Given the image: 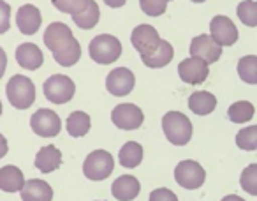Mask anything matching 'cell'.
<instances>
[{"label":"cell","instance_id":"7a4b0ae2","mask_svg":"<svg viewBox=\"0 0 257 201\" xmlns=\"http://www.w3.org/2000/svg\"><path fill=\"white\" fill-rule=\"evenodd\" d=\"M162 129L169 143L183 147L192 138V124L182 112H168L162 117Z\"/></svg>","mask_w":257,"mask_h":201},{"label":"cell","instance_id":"7402d4cb","mask_svg":"<svg viewBox=\"0 0 257 201\" xmlns=\"http://www.w3.org/2000/svg\"><path fill=\"white\" fill-rule=\"evenodd\" d=\"M173 57H175L173 46L168 43V41H161L157 50H155L152 55H148V57H141V60H143V64L147 65V67L161 69V67H164V65H168L169 62L173 60Z\"/></svg>","mask_w":257,"mask_h":201},{"label":"cell","instance_id":"8fae6325","mask_svg":"<svg viewBox=\"0 0 257 201\" xmlns=\"http://www.w3.org/2000/svg\"><path fill=\"white\" fill-rule=\"evenodd\" d=\"M134 85H136V78L128 69L116 67L107 74L106 78V88L111 95L114 97H123L133 92Z\"/></svg>","mask_w":257,"mask_h":201},{"label":"cell","instance_id":"f1b7e54d","mask_svg":"<svg viewBox=\"0 0 257 201\" xmlns=\"http://www.w3.org/2000/svg\"><path fill=\"white\" fill-rule=\"evenodd\" d=\"M236 145L241 150H257V126H250L236 134Z\"/></svg>","mask_w":257,"mask_h":201},{"label":"cell","instance_id":"5b68a950","mask_svg":"<svg viewBox=\"0 0 257 201\" xmlns=\"http://www.w3.org/2000/svg\"><path fill=\"white\" fill-rule=\"evenodd\" d=\"M114 159L107 150H93L83 162V173L88 180H106L113 173Z\"/></svg>","mask_w":257,"mask_h":201},{"label":"cell","instance_id":"e575fe53","mask_svg":"<svg viewBox=\"0 0 257 201\" xmlns=\"http://www.w3.org/2000/svg\"><path fill=\"white\" fill-rule=\"evenodd\" d=\"M6 67H8V55H6V51L0 48V78L4 76Z\"/></svg>","mask_w":257,"mask_h":201},{"label":"cell","instance_id":"603a6c76","mask_svg":"<svg viewBox=\"0 0 257 201\" xmlns=\"http://www.w3.org/2000/svg\"><path fill=\"white\" fill-rule=\"evenodd\" d=\"M118 161L123 168L133 169L136 166L141 164L143 161V147L136 141H128L123 147L120 148V154H118Z\"/></svg>","mask_w":257,"mask_h":201},{"label":"cell","instance_id":"44dd1931","mask_svg":"<svg viewBox=\"0 0 257 201\" xmlns=\"http://www.w3.org/2000/svg\"><path fill=\"white\" fill-rule=\"evenodd\" d=\"M189 108L192 113L199 117L210 115L215 108H217V97L213 93L206 92V90H199V92H194L189 97Z\"/></svg>","mask_w":257,"mask_h":201},{"label":"cell","instance_id":"836d02e7","mask_svg":"<svg viewBox=\"0 0 257 201\" xmlns=\"http://www.w3.org/2000/svg\"><path fill=\"white\" fill-rule=\"evenodd\" d=\"M150 201H178V197H176V194L173 192L171 189H164V187H161V189L152 190Z\"/></svg>","mask_w":257,"mask_h":201},{"label":"cell","instance_id":"484cf974","mask_svg":"<svg viewBox=\"0 0 257 201\" xmlns=\"http://www.w3.org/2000/svg\"><path fill=\"white\" fill-rule=\"evenodd\" d=\"M253 113H255V110H253V106L250 105L248 100H238V103L229 106V110H227L229 120L234 124L248 122V120H252Z\"/></svg>","mask_w":257,"mask_h":201},{"label":"cell","instance_id":"cb8c5ba5","mask_svg":"<svg viewBox=\"0 0 257 201\" xmlns=\"http://www.w3.org/2000/svg\"><path fill=\"white\" fill-rule=\"evenodd\" d=\"M90 131V117L85 112H74L67 119V133L72 138H81Z\"/></svg>","mask_w":257,"mask_h":201},{"label":"cell","instance_id":"ba28073f","mask_svg":"<svg viewBox=\"0 0 257 201\" xmlns=\"http://www.w3.org/2000/svg\"><path fill=\"white\" fill-rule=\"evenodd\" d=\"M30 127L32 131L41 138H53L60 133L62 129V120L53 110L41 108L30 119Z\"/></svg>","mask_w":257,"mask_h":201},{"label":"cell","instance_id":"30bf717a","mask_svg":"<svg viewBox=\"0 0 257 201\" xmlns=\"http://www.w3.org/2000/svg\"><path fill=\"white\" fill-rule=\"evenodd\" d=\"M131 41H133L134 48L140 51L141 57H148V55H152L157 50L162 39H161V36H159V32L152 25H138L136 29L133 30Z\"/></svg>","mask_w":257,"mask_h":201},{"label":"cell","instance_id":"5bb4252c","mask_svg":"<svg viewBox=\"0 0 257 201\" xmlns=\"http://www.w3.org/2000/svg\"><path fill=\"white\" fill-rule=\"evenodd\" d=\"M208 64L203 58L190 57L180 62L178 65V74L182 81L189 83V85H201L204 79L208 78Z\"/></svg>","mask_w":257,"mask_h":201},{"label":"cell","instance_id":"4fadbf2b","mask_svg":"<svg viewBox=\"0 0 257 201\" xmlns=\"http://www.w3.org/2000/svg\"><path fill=\"white\" fill-rule=\"evenodd\" d=\"M210 36L220 46H232L238 41V29L227 16H215L210 22Z\"/></svg>","mask_w":257,"mask_h":201},{"label":"cell","instance_id":"e0dca14e","mask_svg":"<svg viewBox=\"0 0 257 201\" xmlns=\"http://www.w3.org/2000/svg\"><path fill=\"white\" fill-rule=\"evenodd\" d=\"M140 190H141L140 180L133 175L118 176V178L113 182V185H111V192H113V196L120 201L136 199L138 194H140Z\"/></svg>","mask_w":257,"mask_h":201},{"label":"cell","instance_id":"ab89813d","mask_svg":"<svg viewBox=\"0 0 257 201\" xmlns=\"http://www.w3.org/2000/svg\"><path fill=\"white\" fill-rule=\"evenodd\" d=\"M0 115H2V103H0Z\"/></svg>","mask_w":257,"mask_h":201},{"label":"cell","instance_id":"d6a6232c","mask_svg":"<svg viewBox=\"0 0 257 201\" xmlns=\"http://www.w3.org/2000/svg\"><path fill=\"white\" fill-rule=\"evenodd\" d=\"M11 27V6L0 0V34H4Z\"/></svg>","mask_w":257,"mask_h":201},{"label":"cell","instance_id":"60d3db41","mask_svg":"<svg viewBox=\"0 0 257 201\" xmlns=\"http://www.w3.org/2000/svg\"><path fill=\"white\" fill-rule=\"evenodd\" d=\"M164 2H169V0H164Z\"/></svg>","mask_w":257,"mask_h":201},{"label":"cell","instance_id":"6da1fadb","mask_svg":"<svg viewBox=\"0 0 257 201\" xmlns=\"http://www.w3.org/2000/svg\"><path fill=\"white\" fill-rule=\"evenodd\" d=\"M44 44L53 53L57 64L64 67L78 64V60L81 58V46L72 36V30L62 22H55L48 27L44 32Z\"/></svg>","mask_w":257,"mask_h":201},{"label":"cell","instance_id":"52a82bcc","mask_svg":"<svg viewBox=\"0 0 257 201\" xmlns=\"http://www.w3.org/2000/svg\"><path fill=\"white\" fill-rule=\"evenodd\" d=\"M204 178H206V171L203 169V166L190 159L178 162V166L175 168V180L183 189H199L204 183Z\"/></svg>","mask_w":257,"mask_h":201},{"label":"cell","instance_id":"277c9868","mask_svg":"<svg viewBox=\"0 0 257 201\" xmlns=\"http://www.w3.org/2000/svg\"><path fill=\"white\" fill-rule=\"evenodd\" d=\"M88 53H90V58L95 60L97 64L107 65L120 58L121 44L114 36L100 34V36L92 39V43H90V46H88Z\"/></svg>","mask_w":257,"mask_h":201},{"label":"cell","instance_id":"9a60e30c","mask_svg":"<svg viewBox=\"0 0 257 201\" xmlns=\"http://www.w3.org/2000/svg\"><path fill=\"white\" fill-rule=\"evenodd\" d=\"M41 23H43V16L36 6H22L16 13V25H18L20 32L25 36H34L41 29Z\"/></svg>","mask_w":257,"mask_h":201},{"label":"cell","instance_id":"f35d334b","mask_svg":"<svg viewBox=\"0 0 257 201\" xmlns=\"http://www.w3.org/2000/svg\"><path fill=\"white\" fill-rule=\"evenodd\" d=\"M192 2H196V4H201V2H204V0H192Z\"/></svg>","mask_w":257,"mask_h":201},{"label":"cell","instance_id":"83f0119b","mask_svg":"<svg viewBox=\"0 0 257 201\" xmlns=\"http://www.w3.org/2000/svg\"><path fill=\"white\" fill-rule=\"evenodd\" d=\"M238 18L243 25L246 27H257V2L255 0H245L238 4Z\"/></svg>","mask_w":257,"mask_h":201},{"label":"cell","instance_id":"f546056e","mask_svg":"<svg viewBox=\"0 0 257 201\" xmlns=\"http://www.w3.org/2000/svg\"><path fill=\"white\" fill-rule=\"evenodd\" d=\"M239 185L245 192L257 196V164H250L243 169L241 176H239Z\"/></svg>","mask_w":257,"mask_h":201},{"label":"cell","instance_id":"4316f807","mask_svg":"<svg viewBox=\"0 0 257 201\" xmlns=\"http://www.w3.org/2000/svg\"><path fill=\"white\" fill-rule=\"evenodd\" d=\"M238 74L248 85H257V57L255 55H246L239 58L238 62Z\"/></svg>","mask_w":257,"mask_h":201},{"label":"cell","instance_id":"d6986e66","mask_svg":"<svg viewBox=\"0 0 257 201\" xmlns=\"http://www.w3.org/2000/svg\"><path fill=\"white\" fill-rule=\"evenodd\" d=\"M36 168L43 173H51L62 166V152L55 145L43 147L36 155Z\"/></svg>","mask_w":257,"mask_h":201},{"label":"cell","instance_id":"d590c367","mask_svg":"<svg viewBox=\"0 0 257 201\" xmlns=\"http://www.w3.org/2000/svg\"><path fill=\"white\" fill-rule=\"evenodd\" d=\"M9 147H8V140H6L2 134H0V159L6 157V154H8Z\"/></svg>","mask_w":257,"mask_h":201},{"label":"cell","instance_id":"ac0fdd59","mask_svg":"<svg viewBox=\"0 0 257 201\" xmlns=\"http://www.w3.org/2000/svg\"><path fill=\"white\" fill-rule=\"evenodd\" d=\"M22 192L23 201H51L53 199V189L50 183H46L44 180L32 178L29 182H25Z\"/></svg>","mask_w":257,"mask_h":201},{"label":"cell","instance_id":"2e32d148","mask_svg":"<svg viewBox=\"0 0 257 201\" xmlns=\"http://www.w3.org/2000/svg\"><path fill=\"white\" fill-rule=\"evenodd\" d=\"M16 62H18L23 69L37 71V69L43 65L44 55L37 44L25 43V44H20V46L16 48Z\"/></svg>","mask_w":257,"mask_h":201},{"label":"cell","instance_id":"ffe728a7","mask_svg":"<svg viewBox=\"0 0 257 201\" xmlns=\"http://www.w3.org/2000/svg\"><path fill=\"white\" fill-rule=\"evenodd\" d=\"M25 185V176L22 169L9 164L0 168V189L4 192H18Z\"/></svg>","mask_w":257,"mask_h":201},{"label":"cell","instance_id":"74e56055","mask_svg":"<svg viewBox=\"0 0 257 201\" xmlns=\"http://www.w3.org/2000/svg\"><path fill=\"white\" fill-rule=\"evenodd\" d=\"M220 201H245V199L239 197V196H236V194H229V196H225L224 199H220Z\"/></svg>","mask_w":257,"mask_h":201},{"label":"cell","instance_id":"4dcf8cb0","mask_svg":"<svg viewBox=\"0 0 257 201\" xmlns=\"http://www.w3.org/2000/svg\"><path fill=\"white\" fill-rule=\"evenodd\" d=\"M90 0H51V4L58 9V11L65 13V15L76 16L83 13L88 6Z\"/></svg>","mask_w":257,"mask_h":201},{"label":"cell","instance_id":"8992f818","mask_svg":"<svg viewBox=\"0 0 257 201\" xmlns=\"http://www.w3.org/2000/svg\"><path fill=\"white\" fill-rule=\"evenodd\" d=\"M76 86L69 76L53 74L44 81V95L53 105H65L74 97Z\"/></svg>","mask_w":257,"mask_h":201},{"label":"cell","instance_id":"1f68e13d","mask_svg":"<svg viewBox=\"0 0 257 201\" xmlns=\"http://www.w3.org/2000/svg\"><path fill=\"white\" fill-rule=\"evenodd\" d=\"M140 6L145 15L155 18V16L164 15L166 8H168V2H164V0H140Z\"/></svg>","mask_w":257,"mask_h":201},{"label":"cell","instance_id":"7c38bea8","mask_svg":"<svg viewBox=\"0 0 257 201\" xmlns=\"http://www.w3.org/2000/svg\"><path fill=\"white\" fill-rule=\"evenodd\" d=\"M222 55V46L213 41L211 36L201 34V36L194 37L190 43V57L203 58L206 64H215Z\"/></svg>","mask_w":257,"mask_h":201},{"label":"cell","instance_id":"3957f363","mask_svg":"<svg viewBox=\"0 0 257 201\" xmlns=\"http://www.w3.org/2000/svg\"><path fill=\"white\" fill-rule=\"evenodd\" d=\"M6 93H8L9 103L16 110L30 108L36 100V86H34L32 79L23 74H15L9 79L8 86H6Z\"/></svg>","mask_w":257,"mask_h":201},{"label":"cell","instance_id":"8d00e7d4","mask_svg":"<svg viewBox=\"0 0 257 201\" xmlns=\"http://www.w3.org/2000/svg\"><path fill=\"white\" fill-rule=\"evenodd\" d=\"M109 8H121V6H125V2L127 0H104Z\"/></svg>","mask_w":257,"mask_h":201},{"label":"cell","instance_id":"9c48e42d","mask_svg":"<svg viewBox=\"0 0 257 201\" xmlns=\"http://www.w3.org/2000/svg\"><path fill=\"white\" fill-rule=\"evenodd\" d=\"M111 120L118 129L123 131H134L140 129V126L143 124L145 115L136 105L125 103V105H118L111 113Z\"/></svg>","mask_w":257,"mask_h":201},{"label":"cell","instance_id":"d4e9b609","mask_svg":"<svg viewBox=\"0 0 257 201\" xmlns=\"http://www.w3.org/2000/svg\"><path fill=\"white\" fill-rule=\"evenodd\" d=\"M99 16H100V11H99V8H97V2L95 0H90L85 11L79 13V15H76V16H72V20H74V23L79 27V29L90 30L97 25Z\"/></svg>","mask_w":257,"mask_h":201}]
</instances>
